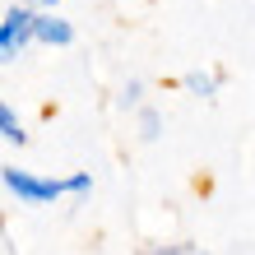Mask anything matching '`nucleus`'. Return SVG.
Here are the masks:
<instances>
[{"label":"nucleus","instance_id":"f257e3e1","mask_svg":"<svg viewBox=\"0 0 255 255\" xmlns=\"http://www.w3.org/2000/svg\"><path fill=\"white\" fill-rule=\"evenodd\" d=\"M0 186H5V195H14L19 204H33V209L56 204L61 195H70L65 176H42L33 167H19V162H5V167H0Z\"/></svg>","mask_w":255,"mask_h":255},{"label":"nucleus","instance_id":"f03ea898","mask_svg":"<svg viewBox=\"0 0 255 255\" xmlns=\"http://www.w3.org/2000/svg\"><path fill=\"white\" fill-rule=\"evenodd\" d=\"M33 42H37V9L33 5H9L5 19H0V61L19 65Z\"/></svg>","mask_w":255,"mask_h":255},{"label":"nucleus","instance_id":"7ed1b4c3","mask_svg":"<svg viewBox=\"0 0 255 255\" xmlns=\"http://www.w3.org/2000/svg\"><path fill=\"white\" fill-rule=\"evenodd\" d=\"M37 42L42 47H74V23L65 19L61 9H37Z\"/></svg>","mask_w":255,"mask_h":255},{"label":"nucleus","instance_id":"20e7f679","mask_svg":"<svg viewBox=\"0 0 255 255\" xmlns=\"http://www.w3.org/2000/svg\"><path fill=\"white\" fill-rule=\"evenodd\" d=\"M162 130H167V116H162L153 102H144V107L134 112V134H139V144H158Z\"/></svg>","mask_w":255,"mask_h":255},{"label":"nucleus","instance_id":"39448f33","mask_svg":"<svg viewBox=\"0 0 255 255\" xmlns=\"http://www.w3.org/2000/svg\"><path fill=\"white\" fill-rule=\"evenodd\" d=\"M181 88H186L190 98L214 102V98H218V88H223V79H218L214 70H186V74H181Z\"/></svg>","mask_w":255,"mask_h":255},{"label":"nucleus","instance_id":"423d86ee","mask_svg":"<svg viewBox=\"0 0 255 255\" xmlns=\"http://www.w3.org/2000/svg\"><path fill=\"white\" fill-rule=\"evenodd\" d=\"M0 139H5L9 148H23L28 144V130L19 121V112H14V102H0Z\"/></svg>","mask_w":255,"mask_h":255},{"label":"nucleus","instance_id":"0eeeda50","mask_svg":"<svg viewBox=\"0 0 255 255\" xmlns=\"http://www.w3.org/2000/svg\"><path fill=\"white\" fill-rule=\"evenodd\" d=\"M144 93H148L144 79H126L121 93H116V107H121V112H139V107H144Z\"/></svg>","mask_w":255,"mask_h":255},{"label":"nucleus","instance_id":"6e6552de","mask_svg":"<svg viewBox=\"0 0 255 255\" xmlns=\"http://www.w3.org/2000/svg\"><path fill=\"white\" fill-rule=\"evenodd\" d=\"M65 190L74 195V200H84V195L93 190V172H70L65 176Z\"/></svg>","mask_w":255,"mask_h":255},{"label":"nucleus","instance_id":"1a4fd4ad","mask_svg":"<svg viewBox=\"0 0 255 255\" xmlns=\"http://www.w3.org/2000/svg\"><path fill=\"white\" fill-rule=\"evenodd\" d=\"M148 255H209V251H200V246H190V242H172V246H153Z\"/></svg>","mask_w":255,"mask_h":255},{"label":"nucleus","instance_id":"9d476101","mask_svg":"<svg viewBox=\"0 0 255 255\" xmlns=\"http://www.w3.org/2000/svg\"><path fill=\"white\" fill-rule=\"evenodd\" d=\"M33 9H61V0H28Z\"/></svg>","mask_w":255,"mask_h":255}]
</instances>
